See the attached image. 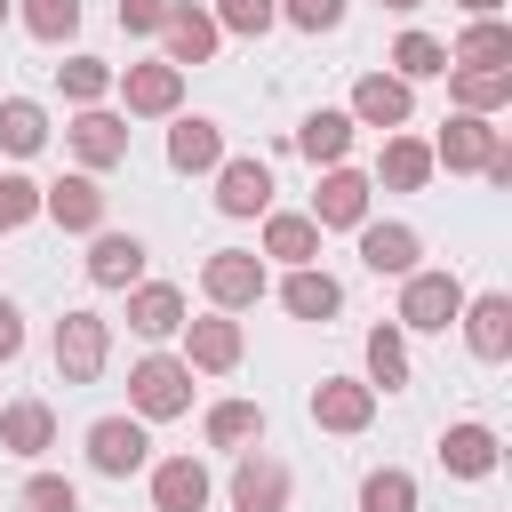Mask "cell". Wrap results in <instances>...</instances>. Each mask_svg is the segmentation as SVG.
<instances>
[{"mask_svg":"<svg viewBox=\"0 0 512 512\" xmlns=\"http://www.w3.org/2000/svg\"><path fill=\"white\" fill-rule=\"evenodd\" d=\"M128 400H136V416H184L192 408V368L168 360V352H152V360L128 368Z\"/></svg>","mask_w":512,"mask_h":512,"instance_id":"1","label":"cell"},{"mask_svg":"<svg viewBox=\"0 0 512 512\" xmlns=\"http://www.w3.org/2000/svg\"><path fill=\"white\" fill-rule=\"evenodd\" d=\"M104 352H112V328L96 312H64L56 320V368H64V384H96L104 376Z\"/></svg>","mask_w":512,"mask_h":512,"instance_id":"2","label":"cell"},{"mask_svg":"<svg viewBox=\"0 0 512 512\" xmlns=\"http://www.w3.org/2000/svg\"><path fill=\"white\" fill-rule=\"evenodd\" d=\"M200 288H208L216 312H240V304L264 296V256H248V248H216V256L200 264Z\"/></svg>","mask_w":512,"mask_h":512,"instance_id":"3","label":"cell"},{"mask_svg":"<svg viewBox=\"0 0 512 512\" xmlns=\"http://www.w3.org/2000/svg\"><path fill=\"white\" fill-rule=\"evenodd\" d=\"M464 312V280L456 272H408L400 280V328H448Z\"/></svg>","mask_w":512,"mask_h":512,"instance_id":"4","label":"cell"},{"mask_svg":"<svg viewBox=\"0 0 512 512\" xmlns=\"http://www.w3.org/2000/svg\"><path fill=\"white\" fill-rule=\"evenodd\" d=\"M368 416H376V384H360V376H320V392H312V424H320V432H368Z\"/></svg>","mask_w":512,"mask_h":512,"instance_id":"5","label":"cell"},{"mask_svg":"<svg viewBox=\"0 0 512 512\" xmlns=\"http://www.w3.org/2000/svg\"><path fill=\"white\" fill-rule=\"evenodd\" d=\"M160 40H168V64H208V56H216V40H224V24H216L208 8H192V0H168Z\"/></svg>","mask_w":512,"mask_h":512,"instance_id":"6","label":"cell"},{"mask_svg":"<svg viewBox=\"0 0 512 512\" xmlns=\"http://www.w3.org/2000/svg\"><path fill=\"white\" fill-rule=\"evenodd\" d=\"M312 224L320 232H352V224H368V176H352L344 160L320 176V192H312Z\"/></svg>","mask_w":512,"mask_h":512,"instance_id":"7","label":"cell"},{"mask_svg":"<svg viewBox=\"0 0 512 512\" xmlns=\"http://www.w3.org/2000/svg\"><path fill=\"white\" fill-rule=\"evenodd\" d=\"M144 424L136 416H104V424H88V464L104 472V480H128L136 464H144Z\"/></svg>","mask_w":512,"mask_h":512,"instance_id":"8","label":"cell"},{"mask_svg":"<svg viewBox=\"0 0 512 512\" xmlns=\"http://www.w3.org/2000/svg\"><path fill=\"white\" fill-rule=\"evenodd\" d=\"M120 96H128V112H144V120H160V112H176L184 104V64H128L120 72Z\"/></svg>","mask_w":512,"mask_h":512,"instance_id":"9","label":"cell"},{"mask_svg":"<svg viewBox=\"0 0 512 512\" xmlns=\"http://www.w3.org/2000/svg\"><path fill=\"white\" fill-rule=\"evenodd\" d=\"M64 136H72L80 168H120V160H128V120H120V112H96V104H80V120H72Z\"/></svg>","mask_w":512,"mask_h":512,"instance_id":"10","label":"cell"},{"mask_svg":"<svg viewBox=\"0 0 512 512\" xmlns=\"http://www.w3.org/2000/svg\"><path fill=\"white\" fill-rule=\"evenodd\" d=\"M216 208L224 216H264L272 208V168L264 160H216Z\"/></svg>","mask_w":512,"mask_h":512,"instance_id":"11","label":"cell"},{"mask_svg":"<svg viewBox=\"0 0 512 512\" xmlns=\"http://www.w3.org/2000/svg\"><path fill=\"white\" fill-rule=\"evenodd\" d=\"M232 512H288V464H280V456H240V472H232Z\"/></svg>","mask_w":512,"mask_h":512,"instance_id":"12","label":"cell"},{"mask_svg":"<svg viewBox=\"0 0 512 512\" xmlns=\"http://www.w3.org/2000/svg\"><path fill=\"white\" fill-rule=\"evenodd\" d=\"M352 232H360V264H368V272L408 280V272H416V256H424V240H416L408 224H352Z\"/></svg>","mask_w":512,"mask_h":512,"instance_id":"13","label":"cell"},{"mask_svg":"<svg viewBox=\"0 0 512 512\" xmlns=\"http://www.w3.org/2000/svg\"><path fill=\"white\" fill-rule=\"evenodd\" d=\"M456 320H464L472 360H504V352H512V296H472Z\"/></svg>","mask_w":512,"mask_h":512,"instance_id":"14","label":"cell"},{"mask_svg":"<svg viewBox=\"0 0 512 512\" xmlns=\"http://www.w3.org/2000/svg\"><path fill=\"white\" fill-rule=\"evenodd\" d=\"M184 368H208V376H224V368H240V320H184Z\"/></svg>","mask_w":512,"mask_h":512,"instance_id":"15","label":"cell"},{"mask_svg":"<svg viewBox=\"0 0 512 512\" xmlns=\"http://www.w3.org/2000/svg\"><path fill=\"white\" fill-rule=\"evenodd\" d=\"M352 120H360V128H400V120H408V80H400V72H360Z\"/></svg>","mask_w":512,"mask_h":512,"instance_id":"16","label":"cell"},{"mask_svg":"<svg viewBox=\"0 0 512 512\" xmlns=\"http://www.w3.org/2000/svg\"><path fill=\"white\" fill-rule=\"evenodd\" d=\"M40 216H56L64 232H96V224H104V192H96V176H64V184H48V192H40Z\"/></svg>","mask_w":512,"mask_h":512,"instance_id":"17","label":"cell"},{"mask_svg":"<svg viewBox=\"0 0 512 512\" xmlns=\"http://www.w3.org/2000/svg\"><path fill=\"white\" fill-rule=\"evenodd\" d=\"M208 504V472H200V456H168V464H152V512H200Z\"/></svg>","mask_w":512,"mask_h":512,"instance_id":"18","label":"cell"},{"mask_svg":"<svg viewBox=\"0 0 512 512\" xmlns=\"http://www.w3.org/2000/svg\"><path fill=\"white\" fill-rule=\"evenodd\" d=\"M448 80H456V112H496V104H512V64H448Z\"/></svg>","mask_w":512,"mask_h":512,"instance_id":"19","label":"cell"},{"mask_svg":"<svg viewBox=\"0 0 512 512\" xmlns=\"http://www.w3.org/2000/svg\"><path fill=\"white\" fill-rule=\"evenodd\" d=\"M496 144H504V136H496V128L480 120V112H456V120L440 128V144H432V160H448V168L464 176V168H480V160H488Z\"/></svg>","mask_w":512,"mask_h":512,"instance_id":"20","label":"cell"},{"mask_svg":"<svg viewBox=\"0 0 512 512\" xmlns=\"http://www.w3.org/2000/svg\"><path fill=\"white\" fill-rule=\"evenodd\" d=\"M136 272H144V240H136V232H96L88 280H96V288H136Z\"/></svg>","mask_w":512,"mask_h":512,"instance_id":"21","label":"cell"},{"mask_svg":"<svg viewBox=\"0 0 512 512\" xmlns=\"http://www.w3.org/2000/svg\"><path fill=\"white\" fill-rule=\"evenodd\" d=\"M440 464H448L456 480H488V472H496V432H488V424H448V432H440Z\"/></svg>","mask_w":512,"mask_h":512,"instance_id":"22","label":"cell"},{"mask_svg":"<svg viewBox=\"0 0 512 512\" xmlns=\"http://www.w3.org/2000/svg\"><path fill=\"white\" fill-rule=\"evenodd\" d=\"M224 160V128L216 120H176L168 128V168L176 176H200V168H216Z\"/></svg>","mask_w":512,"mask_h":512,"instance_id":"23","label":"cell"},{"mask_svg":"<svg viewBox=\"0 0 512 512\" xmlns=\"http://www.w3.org/2000/svg\"><path fill=\"white\" fill-rule=\"evenodd\" d=\"M48 440H56L48 400H8V408H0V448H8V456H40Z\"/></svg>","mask_w":512,"mask_h":512,"instance_id":"24","label":"cell"},{"mask_svg":"<svg viewBox=\"0 0 512 512\" xmlns=\"http://www.w3.org/2000/svg\"><path fill=\"white\" fill-rule=\"evenodd\" d=\"M376 184H392V192H424V184H432V144H416V136H384Z\"/></svg>","mask_w":512,"mask_h":512,"instance_id":"25","label":"cell"},{"mask_svg":"<svg viewBox=\"0 0 512 512\" xmlns=\"http://www.w3.org/2000/svg\"><path fill=\"white\" fill-rule=\"evenodd\" d=\"M280 304H288L296 320H328V312L344 304V288H336L328 272H312V264H288V288H280Z\"/></svg>","mask_w":512,"mask_h":512,"instance_id":"26","label":"cell"},{"mask_svg":"<svg viewBox=\"0 0 512 512\" xmlns=\"http://www.w3.org/2000/svg\"><path fill=\"white\" fill-rule=\"evenodd\" d=\"M296 152L320 160V168H336V160L352 152V112H312V120L296 128Z\"/></svg>","mask_w":512,"mask_h":512,"instance_id":"27","label":"cell"},{"mask_svg":"<svg viewBox=\"0 0 512 512\" xmlns=\"http://www.w3.org/2000/svg\"><path fill=\"white\" fill-rule=\"evenodd\" d=\"M128 328H136V336H176V328H184V296L160 288V280L136 288V296H128Z\"/></svg>","mask_w":512,"mask_h":512,"instance_id":"28","label":"cell"},{"mask_svg":"<svg viewBox=\"0 0 512 512\" xmlns=\"http://www.w3.org/2000/svg\"><path fill=\"white\" fill-rule=\"evenodd\" d=\"M264 256L312 264V256H320V224H312V216H264Z\"/></svg>","mask_w":512,"mask_h":512,"instance_id":"29","label":"cell"},{"mask_svg":"<svg viewBox=\"0 0 512 512\" xmlns=\"http://www.w3.org/2000/svg\"><path fill=\"white\" fill-rule=\"evenodd\" d=\"M40 144H48V112H40L32 96H8V104H0V152L24 160V152H40Z\"/></svg>","mask_w":512,"mask_h":512,"instance_id":"30","label":"cell"},{"mask_svg":"<svg viewBox=\"0 0 512 512\" xmlns=\"http://www.w3.org/2000/svg\"><path fill=\"white\" fill-rule=\"evenodd\" d=\"M448 64H512V32H504L496 16H472L464 40L448 48Z\"/></svg>","mask_w":512,"mask_h":512,"instance_id":"31","label":"cell"},{"mask_svg":"<svg viewBox=\"0 0 512 512\" xmlns=\"http://www.w3.org/2000/svg\"><path fill=\"white\" fill-rule=\"evenodd\" d=\"M392 72H400V80H432V72H448V48H440L432 32H400V40H392Z\"/></svg>","mask_w":512,"mask_h":512,"instance_id":"32","label":"cell"},{"mask_svg":"<svg viewBox=\"0 0 512 512\" xmlns=\"http://www.w3.org/2000/svg\"><path fill=\"white\" fill-rule=\"evenodd\" d=\"M368 384H384V392L408 384V336H400V328H376V336H368Z\"/></svg>","mask_w":512,"mask_h":512,"instance_id":"33","label":"cell"},{"mask_svg":"<svg viewBox=\"0 0 512 512\" xmlns=\"http://www.w3.org/2000/svg\"><path fill=\"white\" fill-rule=\"evenodd\" d=\"M360 512H416V480H408L400 464L368 472V480H360Z\"/></svg>","mask_w":512,"mask_h":512,"instance_id":"34","label":"cell"},{"mask_svg":"<svg viewBox=\"0 0 512 512\" xmlns=\"http://www.w3.org/2000/svg\"><path fill=\"white\" fill-rule=\"evenodd\" d=\"M56 88H64L72 104H96V96L112 88V64H104V56H64V64H56Z\"/></svg>","mask_w":512,"mask_h":512,"instance_id":"35","label":"cell"},{"mask_svg":"<svg viewBox=\"0 0 512 512\" xmlns=\"http://www.w3.org/2000/svg\"><path fill=\"white\" fill-rule=\"evenodd\" d=\"M256 432H264L256 400H216V408H208V440H216V448H240V440H256Z\"/></svg>","mask_w":512,"mask_h":512,"instance_id":"36","label":"cell"},{"mask_svg":"<svg viewBox=\"0 0 512 512\" xmlns=\"http://www.w3.org/2000/svg\"><path fill=\"white\" fill-rule=\"evenodd\" d=\"M24 32L32 40H72L80 32V0H24Z\"/></svg>","mask_w":512,"mask_h":512,"instance_id":"37","label":"cell"},{"mask_svg":"<svg viewBox=\"0 0 512 512\" xmlns=\"http://www.w3.org/2000/svg\"><path fill=\"white\" fill-rule=\"evenodd\" d=\"M24 512H80V488L56 480V472H32L24 480Z\"/></svg>","mask_w":512,"mask_h":512,"instance_id":"38","label":"cell"},{"mask_svg":"<svg viewBox=\"0 0 512 512\" xmlns=\"http://www.w3.org/2000/svg\"><path fill=\"white\" fill-rule=\"evenodd\" d=\"M216 24L256 40V32H272V24H280V8H272V0H216Z\"/></svg>","mask_w":512,"mask_h":512,"instance_id":"39","label":"cell"},{"mask_svg":"<svg viewBox=\"0 0 512 512\" xmlns=\"http://www.w3.org/2000/svg\"><path fill=\"white\" fill-rule=\"evenodd\" d=\"M32 216H40V184L32 176H0V232H16Z\"/></svg>","mask_w":512,"mask_h":512,"instance_id":"40","label":"cell"},{"mask_svg":"<svg viewBox=\"0 0 512 512\" xmlns=\"http://www.w3.org/2000/svg\"><path fill=\"white\" fill-rule=\"evenodd\" d=\"M272 8H280L296 32H336V24H344V0H272Z\"/></svg>","mask_w":512,"mask_h":512,"instance_id":"41","label":"cell"},{"mask_svg":"<svg viewBox=\"0 0 512 512\" xmlns=\"http://www.w3.org/2000/svg\"><path fill=\"white\" fill-rule=\"evenodd\" d=\"M168 0H120V32H160Z\"/></svg>","mask_w":512,"mask_h":512,"instance_id":"42","label":"cell"},{"mask_svg":"<svg viewBox=\"0 0 512 512\" xmlns=\"http://www.w3.org/2000/svg\"><path fill=\"white\" fill-rule=\"evenodd\" d=\"M24 352V320H16V304L0 296V360H16Z\"/></svg>","mask_w":512,"mask_h":512,"instance_id":"43","label":"cell"},{"mask_svg":"<svg viewBox=\"0 0 512 512\" xmlns=\"http://www.w3.org/2000/svg\"><path fill=\"white\" fill-rule=\"evenodd\" d=\"M456 8H472V16H496V0H456Z\"/></svg>","mask_w":512,"mask_h":512,"instance_id":"44","label":"cell"},{"mask_svg":"<svg viewBox=\"0 0 512 512\" xmlns=\"http://www.w3.org/2000/svg\"><path fill=\"white\" fill-rule=\"evenodd\" d=\"M384 8H424V0H384Z\"/></svg>","mask_w":512,"mask_h":512,"instance_id":"45","label":"cell"},{"mask_svg":"<svg viewBox=\"0 0 512 512\" xmlns=\"http://www.w3.org/2000/svg\"><path fill=\"white\" fill-rule=\"evenodd\" d=\"M0 24H8V0H0Z\"/></svg>","mask_w":512,"mask_h":512,"instance_id":"46","label":"cell"}]
</instances>
